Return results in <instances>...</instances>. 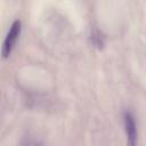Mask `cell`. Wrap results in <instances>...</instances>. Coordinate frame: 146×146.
I'll return each mask as SVG.
<instances>
[{"instance_id":"cell-2","label":"cell","mask_w":146,"mask_h":146,"mask_svg":"<svg viewBox=\"0 0 146 146\" xmlns=\"http://www.w3.org/2000/svg\"><path fill=\"white\" fill-rule=\"evenodd\" d=\"M123 123H124V130L128 138V143L130 145H135L137 141V125H136L135 116L132 115L131 112H124Z\"/></svg>"},{"instance_id":"cell-1","label":"cell","mask_w":146,"mask_h":146,"mask_svg":"<svg viewBox=\"0 0 146 146\" xmlns=\"http://www.w3.org/2000/svg\"><path fill=\"white\" fill-rule=\"evenodd\" d=\"M21 31H22L21 21L19 19L14 21L13 24L10 25V27H9V31H8L7 35H6L3 44H2V57L3 58H7L11 54V51H13L15 44H16V41L19 38Z\"/></svg>"}]
</instances>
